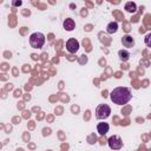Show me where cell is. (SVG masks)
<instances>
[{
	"mask_svg": "<svg viewBox=\"0 0 151 151\" xmlns=\"http://www.w3.org/2000/svg\"><path fill=\"white\" fill-rule=\"evenodd\" d=\"M132 98L131 91L127 87H116L110 92V99L116 105H125Z\"/></svg>",
	"mask_w": 151,
	"mask_h": 151,
	"instance_id": "1",
	"label": "cell"
},
{
	"mask_svg": "<svg viewBox=\"0 0 151 151\" xmlns=\"http://www.w3.org/2000/svg\"><path fill=\"white\" fill-rule=\"evenodd\" d=\"M45 44V35L40 32H34L29 35V45L33 48H41Z\"/></svg>",
	"mask_w": 151,
	"mask_h": 151,
	"instance_id": "2",
	"label": "cell"
},
{
	"mask_svg": "<svg viewBox=\"0 0 151 151\" xmlns=\"http://www.w3.org/2000/svg\"><path fill=\"white\" fill-rule=\"evenodd\" d=\"M111 114V107L107 104H99L96 109V118L97 119H106Z\"/></svg>",
	"mask_w": 151,
	"mask_h": 151,
	"instance_id": "3",
	"label": "cell"
},
{
	"mask_svg": "<svg viewBox=\"0 0 151 151\" xmlns=\"http://www.w3.org/2000/svg\"><path fill=\"white\" fill-rule=\"evenodd\" d=\"M107 144H109V146H110L111 150H120L123 147V140L117 134L111 136L109 138V140H107Z\"/></svg>",
	"mask_w": 151,
	"mask_h": 151,
	"instance_id": "4",
	"label": "cell"
},
{
	"mask_svg": "<svg viewBox=\"0 0 151 151\" xmlns=\"http://www.w3.org/2000/svg\"><path fill=\"white\" fill-rule=\"evenodd\" d=\"M66 50L68 53H76L79 50V41L76 38H70L66 41Z\"/></svg>",
	"mask_w": 151,
	"mask_h": 151,
	"instance_id": "5",
	"label": "cell"
},
{
	"mask_svg": "<svg viewBox=\"0 0 151 151\" xmlns=\"http://www.w3.org/2000/svg\"><path fill=\"white\" fill-rule=\"evenodd\" d=\"M122 44H123L124 47L131 48V47L134 46V39H133L131 35L125 34V35H123V38H122Z\"/></svg>",
	"mask_w": 151,
	"mask_h": 151,
	"instance_id": "6",
	"label": "cell"
},
{
	"mask_svg": "<svg viewBox=\"0 0 151 151\" xmlns=\"http://www.w3.org/2000/svg\"><path fill=\"white\" fill-rule=\"evenodd\" d=\"M63 26H64V28H65L66 31L71 32V31H73V29H74V27H76V22H74V20H73V19L67 18V19H65V20H64Z\"/></svg>",
	"mask_w": 151,
	"mask_h": 151,
	"instance_id": "7",
	"label": "cell"
},
{
	"mask_svg": "<svg viewBox=\"0 0 151 151\" xmlns=\"http://www.w3.org/2000/svg\"><path fill=\"white\" fill-rule=\"evenodd\" d=\"M109 130H110V126L107 123H99L97 125V131L99 132L100 136H105L109 132Z\"/></svg>",
	"mask_w": 151,
	"mask_h": 151,
	"instance_id": "8",
	"label": "cell"
},
{
	"mask_svg": "<svg viewBox=\"0 0 151 151\" xmlns=\"http://www.w3.org/2000/svg\"><path fill=\"white\" fill-rule=\"evenodd\" d=\"M117 31H118V22H117V21H111V22L107 24V26H106V32H107L109 34H113V33H116Z\"/></svg>",
	"mask_w": 151,
	"mask_h": 151,
	"instance_id": "9",
	"label": "cell"
},
{
	"mask_svg": "<svg viewBox=\"0 0 151 151\" xmlns=\"http://www.w3.org/2000/svg\"><path fill=\"white\" fill-rule=\"evenodd\" d=\"M118 57H119L120 61L126 63V61L129 60V58H130V53H129L126 50H120V51L118 52Z\"/></svg>",
	"mask_w": 151,
	"mask_h": 151,
	"instance_id": "10",
	"label": "cell"
},
{
	"mask_svg": "<svg viewBox=\"0 0 151 151\" xmlns=\"http://www.w3.org/2000/svg\"><path fill=\"white\" fill-rule=\"evenodd\" d=\"M124 8H125V9H126V12H129V13H134V12L137 11V6H136V4H134V2H132V1L126 2V4H125V6H124Z\"/></svg>",
	"mask_w": 151,
	"mask_h": 151,
	"instance_id": "11",
	"label": "cell"
},
{
	"mask_svg": "<svg viewBox=\"0 0 151 151\" xmlns=\"http://www.w3.org/2000/svg\"><path fill=\"white\" fill-rule=\"evenodd\" d=\"M144 42L147 47H151V33H147L144 38Z\"/></svg>",
	"mask_w": 151,
	"mask_h": 151,
	"instance_id": "12",
	"label": "cell"
},
{
	"mask_svg": "<svg viewBox=\"0 0 151 151\" xmlns=\"http://www.w3.org/2000/svg\"><path fill=\"white\" fill-rule=\"evenodd\" d=\"M13 5H14V6H20V5H21V1H14Z\"/></svg>",
	"mask_w": 151,
	"mask_h": 151,
	"instance_id": "13",
	"label": "cell"
}]
</instances>
